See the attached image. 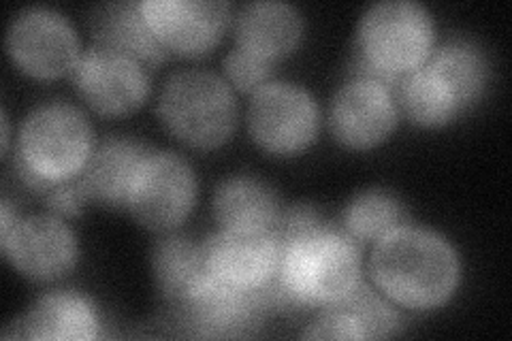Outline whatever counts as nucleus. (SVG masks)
Wrapping results in <instances>:
<instances>
[{
    "instance_id": "4be33fe9",
    "label": "nucleus",
    "mask_w": 512,
    "mask_h": 341,
    "mask_svg": "<svg viewBox=\"0 0 512 341\" xmlns=\"http://www.w3.org/2000/svg\"><path fill=\"white\" fill-rule=\"evenodd\" d=\"M344 233L350 235L355 241H378L382 235L393 231L395 226H402L408 222V211L395 194L372 188L359 192L352 199L344 214Z\"/></svg>"
},
{
    "instance_id": "a211bd4d",
    "label": "nucleus",
    "mask_w": 512,
    "mask_h": 341,
    "mask_svg": "<svg viewBox=\"0 0 512 341\" xmlns=\"http://www.w3.org/2000/svg\"><path fill=\"white\" fill-rule=\"evenodd\" d=\"M88 30L96 45L131 54L150 67H156L169 54L143 18L141 5L133 0H114L92 7L88 13Z\"/></svg>"
},
{
    "instance_id": "f257e3e1",
    "label": "nucleus",
    "mask_w": 512,
    "mask_h": 341,
    "mask_svg": "<svg viewBox=\"0 0 512 341\" xmlns=\"http://www.w3.org/2000/svg\"><path fill=\"white\" fill-rule=\"evenodd\" d=\"M370 273L389 299L408 310L425 312L453 297L461 280V263L446 237L406 222L376 241Z\"/></svg>"
},
{
    "instance_id": "f03ea898",
    "label": "nucleus",
    "mask_w": 512,
    "mask_h": 341,
    "mask_svg": "<svg viewBox=\"0 0 512 341\" xmlns=\"http://www.w3.org/2000/svg\"><path fill=\"white\" fill-rule=\"evenodd\" d=\"M361 282V250L344 231L323 224L280 248L276 278L265 286L269 310L323 307Z\"/></svg>"
},
{
    "instance_id": "20e7f679",
    "label": "nucleus",
    "mask_w": 512,
    "mask_h": 341,
    "mask_svg": "<svg viewBox=\"0 0 512 341\" xmlns=\"http://www.w3.org/2000/svg\"><path fill=\"white\" fill-rule=\"evenodd\" d=\"M489 79L487 56L468 39L446 41L397 86L399 105L421 126H442L470 109Z\"/></svg>"
},
{
    "instance_id": "dca6fc26",
    "label": "nucleus",
    "mask_w": 512,
    "mask_h": 341,
    "mask_svg": "<svg viewBox=\"0 0 512 341\" xmlns=\"http://www.w3.org/2000/svg\"><path fill=\"white\" fill-rule=\"evenodd\" d=\"M152 150L141 139L109 135L94 150L75 177L84 201L105 207H124L128 188L139 165Z\"/></svg>"
},
{
    "instance_id": "f8f14e48",
    "label": "nucleus",
    "mask_w": 512,
    "mask_h": 341,
    "mask_svg": "<svg viewBox=\"0 0 512 341\" xmlns=\"http://www.w3.org/2000/svg\"><path fill=\"white\" fill-rule=\"evenodd\" d=\"M139 5L160 45L182 56L210 52L233 20L227 0H143Z\"/></svg>"
},
{
    "instance_id": "2eb2a0df",
    "label": "nucleus",
    "mask_w": 512,
    "mask_h": 341,
    "mask_svg": "<svg viewBox=\"0 0 512 341\" xmlns=\"http://www.w3.org/2000/svg\"><path fill=\"white\" fill-rule=\"evenodd\" d=\"M207 269L222 284L261 290L276 278L280 246L271 231L220 229L203 241Z\"/></svg>"
},
{
    "instance_id": "b1692460",
    "label": "nucleus",
    "mask_w": 512,
    "mask_h": 341,
    "mask_svg": "<svg viewBox=\"0 0 512 341\" xmlns=\"http://www.w3.org/2000/svg\"><path fill=\"white\" fill-rule=\"evenodd\" d=\"M222 69L231 84L244 92H256L267 81H271L274 73V62H267L259 56H254L242 47H233V50L224 56Z\"/></svg>"
},
{
    "instance_id": "393cba45",
    "label": "nucleus",
    "mask_w": 512,
    "mask_h": 341,
    "mask_svg": "<svg viewBox=\"0 0 512 341\" xmlns=\"http://www.w3.org/2000/svg\"><path fill=\"white\" fill-rule=\"evenodd\" d=\"M323 224H325V220L314 205L295 203V205L284 207L280 211V216L274 224V229H271V233H274L278 246L282 248L284 243H288L291 239L308 233L312 229H318V226H323Z\"/></svg>"
},
{
    "instance_id": "aec40b11",
    "label": "nucleus",
    "mask_w": 512,
    "mask_h": 341,
    "mask_svg": "<svg viewBox=\"0 0 512 341\" xmlns=\"http://www.w3.org/2000/svg\"><path fill=\"white\" fill-rule=\"evenodd\" d=\"M152 273L158 290L173 305L190 297L207 278L203 241H195L188 235L167 231L152 246Z\"/></svg>"
},
{
    "instance_id": "bb28decb",
    "label": "nucleus",
    "mask_w": 512,
    "mask_h": 341,
    "mask_svg": "<svg viewBox=\"0 0 512 341\" xmlns=\"http://www.w3.org/2000/svg\"><path fill=\"white\" fill-rule=\"evenodd\" d=\"M0 124H3V152H9V141H11V126H9V116L3 109V116H0Z\"/></svg>"
},
{
    "instance_id": "412c9836",
    "label": "nucleus",
    "mask_w": 512,
    "mask_h": 341,
    "mask_svg": "<svg viewBox=\"0 0 512 341\" xmlns=\"http://www.w3.org/2000/svg\"><path fill=\"white\" fill-rule=\"evenodd\" d=\"M24 339H96L99 316L79 292H47L20 318Z\"/></svg>"
},
{
    "instance_id": "6e6552de",
    "label": "nucleus",
    "mask_w": 512,
    "mask_h": 341,
    "mask_svg": "<svg viewBox=\"0 0 512 341\" xmlns=\"http://www.w3.org/2000/svg\"><path fill=\"white\" fill-rule=\"evenodd\" d=\"M320 109L314 94L295 81L271 79L252 94L248 131L269 154L293 156L314 143Z\"/></svg>"
},
{
    "instance_id": "39448f33",
    "label": "nucleus",
    "mask_w": 512,
    "mask_h": 341,
    "mask_svg": "<svg viewBox=\"0 0 512 341\" xmlns=\"http://www.w3.org/2000/svg\"><path fill=\"white\" fill-rule=\"evenodd\" d=\"M237 99L222 75L182 69L167 77L158 94V118L167 131L197 150L227 143L237 126Z\"/></svg>"
},
{
    "instance_id": "6ab92c4d",
    "label": "nucleus",
    "mask_w": 512,
    "mask_h": 341,
    "mask_svg": "<svg viewBox=\"0 0 512 341\" xmlns=\"http://www.w3.org/2000/svg\"><path fill=\"white\" fill-rule=\"evenodd\" d=\"M220 229L271 231L282 211L276 190L252 175H233L218 184L212 199Z\"/></svg>"
},
{
    "instance_id": "4468645a",
    "label": "nucleus",
    "mask_w": 512,
    "mask_h": 341,
    "mask_svg": "<svg viewBox=\"0 0 512 341\" xmlns=\"http://www.w3.org/2000/svg\"><path fill=\"white\" fill-rule=\"evenodd\" d=\"M397 101L380 81L352 77L333 94L329 128L346 148L367 150L387 139L397 126Z\"/></svg>"
},
{
    "instance_id": "ddd939ff",
    "label": "nucleus",
    "mask_w": 512,
    "mask_h": 341,
    "mask_svg": "<svg viewBox=\"0 0 512 341\" xmlns=\"http://www.w3.org/2000/svg\"><path fill=\"white\" fill-rule=\"evenodd\" d=\"M0 243L7 261L35 282L64 278L79 258L75 233L50 214L20 218L7 235H0Z\"/></svg>"
},
{
    "instance_id": "a878e982",
    "label": "nucleus",
    "mask_w": 512,
    "mask_h": 341,
    "mask_svg": "<svg viewBox=\"0 0 512 341\" xmlns=\"http://www.w3.org/2000/svg\"><path fill=\"white\" fill-rule=\"evenodd\" d=\"M18 220V211H13L11 201L5 197L3 203H0V235H7Z\"/></svg>"
},
{
    "instance_id": "0eeeda50",
    "label": "nucleus",
    "mask_w": 512,
    "mask_h": 341,
    "mask_svg": "<svg viewBox=\"0 0 512 341\" xmlns=\"http://www.w3.org/2000/svg\"><path fill=\"white\" fill-rule=\"evenodd\" d=\"M197 175L190 162L169 150L150 152L128 188L126 209L152 231H173L197 203Z\"/></svg>"
},
{
    "instance_id": "423d86ee",
    "label": "nucleus",
    "mask_w": 512,
    "mask_h": 341,
    "mask_svg": "<svg viewBox=\"0 0 512 341\" xmlns=\"http://www.w3.org/2000/svg\"><path fill=\"white\" fill-rule=\"evenodd\" d=\"M94 150V131L82 109L54 101L32 109L22 122L15 165L47 184L79 175Z\"/></svg>"
},
{
    "instance_id": "f3484780",
    "label": "nucleus",
    "mask_w": 512,
    "mask_h": 341,
    "mask_svg": "<svg viewBox=\"0 0 512 341\" xmlns=\"http://www.w3.org/2000/svg\"><path fill=\"white\" fill-rule=\"evenodd\" d=\"M233 22L237 47L267 62L293 54L306 28L301 11L282 0H252Z\"/></svg>"
},
{
    "instance_id": "7ed1b4c3",
    "label": "nucleus",
    "mask_w": 512,
    "mask_h": 341,
    "mask_svg": "<svg viewBox=\"0 0 512 341\" xmlns=\"http://www.w3.org/2000/svg\"><path fill=\"white\" fill-rule=\"evenodd\" d=\"M434 43L436 24L427 7L414 0H382L361 15L350 71L387 88L399 86L434 52Z\"/></svg>"
},
{
    "instance_id": "9b49d317",
    "label": "nucleus",
    "mask_w": 512,
    "mask_h": 341,
    "mask_svg": "<svg viewBox=\"0 0 512 341\" xmlns=\"http://www.w3.org/2000/svg\"><path fill=\"white\" fill-rule=\"evenodd\" d=\"M173 318L195 337H244L259 327L269 312L263 288L239 290L210 275L190 297L173 303Z\"/></svg>"
},
{
    "instance_id": "1a4fd4ad",
    "label": "nucleus",
    "mask_w": 512,
    "mask_h": 341,
    "mask_svg": "<svg viewBox=\"0 0 512 341\" xmlns=\"http://www.w3.org/2000/svg\"><path fill=\"white\" fill-rule=\"evenodd\" d=\"M7 52L26 75L54 79L75 69L82 43L67 15L50 7H26L9 22Z\"/></svg>"
},
{
    "instance_id": "5701e85b",
    "label": "nucleus",
    "mask_w": 512,
    "mask_h": 341,
    "mask_svg": "<svg viewBox=\"0 0 512 341\" xmlns=\"http://www.w3.org/2000/svg\"><path fill=\"white\" fill-rule=\"evenodd\" d=\"M338 301L359 320L367 339L393 337L404 329V320L397 310H393V305H389L376 290L363 282H359Z\"/></svg>"
},
{
    "instance_id": "9d476101",
    "label": "nucleus",
    "mask_w": 512,
    "mask_h": 341,
    "mask_svg": "<svg viewBox=\"0 0 512 341\" xmlns=\"http://www.w3.org/2000/svg\"><path fill=\"white\" fill-rule=\"evenodd\" d=\"M73 84L90 109L101 116H126L150 94V75L131 54L92 45L73 69Z\"/></svg>"
}]
</instances>
